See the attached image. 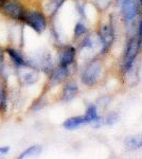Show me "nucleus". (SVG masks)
Returning <instances> with one entry per match:
<instances>
[{"instance_id":"obj_1","label":"nucleus","mask_w":142,"mask_h":159,"mask_svg":"<svg viewBox=\"0 0 142 159\" xmlns=\"http://www.w3.org/2000/svg\"><path fill=\"white\" fill-rule=\"evenodd\" d=\"M1 11L15 20H24L25 15V10L22 4L17 0H2L0 3Z\"/></svg>"},{"instance_id":"obj_2","label":"nucleus","mask_w":142,"mask_h":159,"mask_svg":"<svg viewBox=\"0 0 142 159\" xmlns=\"http://www.w3.org/2000/svg\"><path fill=\"white\" fill-rule=\"evenodd\" d=\"M139 49H140V45L138 43L137 37L131 38L127 43V46H126L124 61H123V71L124 72H128L131 69V66H133Z\"/></svg>"},{"instance_id":"obj_3","label":"nucleus","mask_w":142,"mask_h":159,"mask_svg":"<svg viewBox=\"0 0 142 159\" xmlns=\"http://www.w3.org/2000/svg\"><path fill=\"white\" fill-rule=\"evenodd\" d=\"M24 20L37 33L44 32V30L46 29V25H47L45 15L38 11H32V12L25 13Z\"/></svg>"},{"instance_id":"obj_4","label":"nucleus","mask_w":142,"mask_h":159,"mask_svg":"<svg viewBox=\"0 0 142 159\" xmlns=\"http://www.w3.org/2000/svg\"><path fill=\"white\" fill-rule=\"evenodd\" d=\"M101 69H102L101 68V65L98 61L90 64L88 67L86 68V70L84 71L83 75H82V82L86 86H91L95 84L100 78Z\"/></svg>"},{"instance_id":"obj_5","label":"nucleus","mask_w":142,"mask_h":159,"mask_svg":"<svg viewBox=\"0 0 142 159\" xmlns=\"http://www.w3.org/2000/svg\"><path fill=\"white\" fill-rule=\"evenodd\" d=\"M121 10L126 21H131L137 16V3L135 0H122Z\"/></svg>"},{"instance_id":"obj_6","label":"nucleus","mask_w":142,"mask_h":159,"mask_svg":"<svg viewBox=\"0 0 142 159\" xmlns=\"http://www.w3.org/2000/svg\"><path fill=\"white\" fill-rule=\"evenodd\" d=\"M100 39L101 43H102V53H104L105 51H107L109 46L112 45V42L113 39L112 30L109 25H102V28L100 30Z\"/></svg>"},{"instance_id":"obj_7","label":"nucleus","mask_w":142,"mask_h":159,"mask_svg":"<svg viewBox=\"0 0 142 159\" xmlns=\"http://www.w3.org/2000/svg\"><path fill=\"white\" fill-rule=\"evenodd\" d=\"M76 57V49L73 47H66L64 48V50L61 52L59 55V66L63 67H68L69 65H71Z\"/></svg>"},{"instance_id":"obj_8","label":"nucleus","mask_w":142,"mask_h":159,"mask_svg":"<svg viewBox=\"0 0 142 159\" xmlns=\"http://www.w3.org/2000/svg\"><path fill=\"white\" fill-rule=\"evenodd\" d=\"M88 121H87L86 117L85 116H80V117H72V118H69V119H67L65 122H64V127H65L66 129H76V127L81 126V125L83 124H87Z\"/></svg>"},{"instance_id":"obj_9","label":"nucleus","mask_w":142,"mask_h":159,"mask_svg":"<svg viewBox=\"0 0 142 159\" xmlns=\"http://www.w3.org/2000/svg\"><path fill=\"white\" fill-rule=\"evenodd\" d=\"M77 93V86L76 83H68L67 85L64 87L63 90V101L69 102L72 99H74V97Z\"/></svg>"},{"instance_id":"obj_10","label":"nucleus","mask_w":142,"mask_h":159,"mask_svg":"<svg viewBox=\"0 0 142 159\" xmlns=\"http://www.w3.org/2000/svg\"><path fill=\"white\" fill-rule=\"evenodd\" d=\"M85 117H86L88 123H94V125H99V123L101 121V119L98 117L97 114V107L94 105H90L88 106V108L86 110V114H85Z\"/></svg>"},{"instance_id":"obj_11","label":"nucleus","mask_w":142,"mask_h":159,"mask_svg":"<svg viewBox=\"0 0 142 159\" xmlns=\"http://www.w3.org/2000/svg\"><path fill=\"white\" fill-rule=\"evenodd\" d=\"M7 52L9 53V55L11 56L12 61H14V64L18 67H21V66H27L28 63L25 61V58L22 57V55L20 54L18 51L14 50V49H7Z\"/></svg>"},{"instance_id":"obj_12","label":"nucleus","mask_w":142,"mask_h":159,"mask_svg":"<svg viewBox=\"0 0 142 159\" xmlns=\"http://www.w3.org/2000/svg\"><path fill=\"white\" fill-rule=\"evenodd\" d=\"M42 153V147L40 145H32V147L28 148L27 150L24 151L21 154H20L19 158H31V157H35V156H38Z\"/></svg>"},{"instance_id":"obj_13","label":"nucleus","mask_w":142,"mask_h":159,"mask_svg":"<svg viewBox=\"0 0 142 159\" xmlns=\"http://www.w3.org/2000/svg\"><path fill=\"white\" fill-rule=\"evenodd\" d=\"M68 75V67H63V66H59V67L54 70L52 81L54 83H61L66 76Z\"/></svg>"},{"instance_id":"obj_14","label":"nucleus","mask_w":142,"mask_h":159,"mask_svg":"<svg viewBox=\"0 0 142 159\" xmlns=\"http://www.w3.org/2000/svg\"><path fill=\"white\" fill-rule=\"evenodd\" d=\"M125 145L131 150H135V148H142V136L140 137H127L125 140Z\"/></svg>"},{"instance_id":"obj_15","label":"nucleus","mask_w":142,"mask_h":159,"mask_svg":"<svg viewBox=\"0 0 142 159\" xmlns=\"http://www.w3.org/2000/svg\"><path fill=\"white\" fill-rule=\"evenodd\" d=\"M65 0H50L48 4V11L50 14H54L57 12V10L62 7Z\"/></svg>"},{"instance_id":"obj_16","label":"nucleus","mask_w":142,"mask_h":159,"mask_svg":"<svg viewBox=\"0 0 142 159\" xmlns=\"http://www.w3.org/2000/svg\"><path fill=\"white\" fill-rule=\"evenodd\" d=\"M24 81L25 84L28 85H32V84L36 83L38 81V75L35 71H30V72H27L24 75Z\"/></svg>"},{"instance_id":"obj_17","label":"nucleus","mask_w":142,"mask_h":159,"mask_svg":"<svg viewBox=\"0 0 142 159\" xmlns=\"http://www.w3.org/2000/svg\"><path fill=\"white\" fill-rule=\"evenodd\" d=\"M7 104V91L4 86L0 83V111L6 107Z\"/></svg>"},{"instance_id":"obj_18","label":"nucleus","mask_w":142,"mask_h":159,"mask_svg":"<svg viewBox=\"0 0 142 159\" xmlns=\"http://www.w3.org/2000/svg\"><path fill=\"white\" fill-rule=\"evenodd\" d=\"M85 32H86L85 25L83 24H81V22H79V24L76 25V28H74V35H76V37L81 36V35H83Z\"/></svg>"},{"instance_id":"obj_19","label":"nucleus","mask_w":142,"mask_h":159,"mask_svg":"<svg viewBox=\"0 0 142 159\" xmlns=\"http://www.w3.org/2000/svg\"><path fill=\"white\" fill-rule=\"evenodd\" d=\"M137 40H138V43L140 45L141 47V43H142V19L139 24V28H138V34H137Z\"/></svg>"},{"instance_id":"obj_20","label":"nucleus","mask_w":142,"mask_h":159,"mask_svg":"<svg viewBox=\"0 0 142 159\" xmlns=\"http://www.w3.org/2000/svg\"><path fill=\"white\" fill-rule=\"evenodd\" d=\"M117 115H115L113 116V114L112 115H109V116L107 117V119H106V123L107 124H112V123H115L116 122V120H117Z\"/></svg>"},{"instance_id":"obj_21","label":"nucleus","mask_w":142,"mask_h":159,"mask_svg":"<svg viewBox=\"0 0 142 159\" xmlns=\"http://www.w3.org/2000/svg\"><path fill=\"white\" fill-rule=\"evenodd\" d=\"M10 152V147H0V156H4Z\"/></svg>"},{"instance_id":"obj_22","label":"nucleus","mask_w":142,"mask_h":159,"mask_svg":"<svg viewBox=\"0 0 142 159\" xmlns=\"http://www.w3.org/2000/svg\"><path fill=\"white\" fill-rule=\"evenodd\" d=\"M3 60H4L3 51L0 49V69H2V66H3Z\"/></svg>"},{"instance_id":"obj_23","label":"nucleus","mask_w":142,"mask_h":159,"mask_svg":"<svg viewBox=\"0 0 142 159\" xmlns=\"http://www.w3.org/2000/svg\"><path fill=\"white\" fill-rule=\"evenodd\" d=\"M139 3H140V4H142V0H139Z\"/></svg>"}]
</instances>
